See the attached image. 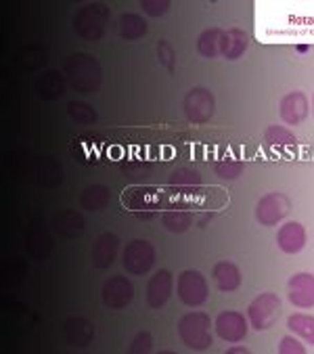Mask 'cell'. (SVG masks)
I'll return each mask as SVG.
<instances>
[{"mask_svg":"<svg viewBox=\"0 0 314 354\" xmlns=\"http://www.w3.org/2000/svg\"><path fill=\"white\" fill-rule=\"evenodd\" d=\"M63 76L67 78V82L71 84V88L75 93H95L99 91L101 82H103V69L99 59L86 55V53H75L71 57H67L65 65H63Z\"/></svg>","mask_w":314,"mask_h":354,"instance_id":"6da1fadb","label":"cell"},{"mask_svg":"<svg viewBox=\"0 0 314 354\" xmlns=\"http://www.w3.org/2000/svg\"><path fill=\"white\" fill-rule=\"evenodd\" d=\"M212 327L214 323L205 313H189L178 321V337L187 348L203 352L212 346L214 339Z\"/></svg>","mask_w":314,"mask_h":354,"instance_id":"7a4b0ae2","label":"cell"},{"mask_svg":"<svg viewBox=\"0 0 314 354\" xmlns=\"http://www.w3.org/2000/svg\"><path fill=\"white\" fill-rule=\"evenodd\" d=\"M109 24V9L101 3L86 5L80 9L73 17V30L77 36H82L86 40H99Z\"/></svg>","mask_w":314,"mask_h":354,"instance_id":"3957f363","label":"cell"},{"mask_svg":"<svg viewBox=\"0 0 314 354\" xmlns=\"http://www.w3.org/2000/svg\"><path fill=\"white\" fill-rule=\"evenodd\" d=\"M281 308H283V304L277 294L266 292V294L256 296V300L248 308V321H250L252 329H256V331L273 329L281 317Z\"/></svg>","mask_w":314,"mask_h":354,"instance_id":"277c9868","label":"cell"},{"mask_svg":"<svg viewBox=\"0 0 314 354\" xmlns=\"http://www.w3.org/2000/svg\"><path fill=\"white\" fill-rule=\"evenodd\" d=\"M122 203L130 209H170V195L157 187H130L122 195Z\"/></svg>","mask_w":314,"mask_h":354,"instance_id":"5b68a950","label":"cell"},{"mask_svg":"<svg viewBox=\"0 0 314 354\" xmlns=\"http://www.w3.org/2000/svg\"><path fill=\"white\" fill-rule=\"evenodd\" d=\"M122 264L130 274L142 277L147 274L155 264V248L147 239H134L124 248Z\"/></svg>","mask_w":314,"mask_h":354,"instance_id":"8992f818","label":"cell"},{"mask_svg":"<svg viewBox=\"0 0 314 354\" xmlns=\"http://www.w3.org/2000/svg\"><path fill=\"white\" fill-rule=\"evenodd\" d=\"M176 290H178L181 302L191 306V308L201 306L207 300V296H210L207 281L203 279V274L199 270H193V268L181 272L178 283H176Z\"/></svg>","mask_w":314,"mask_h":354,"instance_id":"52a82bcc","label":"cell"},{"mask_svg":"<svg viewBox=\"0 0 314 354\" xmlns=\"http://www.w3.org/2000/svg\"><path fill=\"white\" fill-rule=\"evenodd\" d=\"M183 111L187 115L189 122L193 124H203L207 122L214 111H216V99L214 95L203 88V86H197V88H191L187 95H185V101H183Z\"/></svg>","mask_w":314,"mask_h":354,"instance_id":"ba28073f","label":"cell"},{"mask_svg":"<svg viewBox=\"0 0 314 354\" xmlns=\"http://www.w3.org/2000/svg\"><path fill=\"white\" fill-rule=\"evenodd\" d=\"M291 209V201L285 193H268L256 205V218L264 227H277L283 218H287Z\"/></svg>","mask_w":314,"mask_h":354,"instance_id":"9c48e42d","label":"cell"},{"mask_svg":"<svg viewBox=\"0 0 314 354\" xmlns=\"http://www.w3.org/2000/svg\"><path fill=\"white\" fill-rule=\"evenodd\" d=\"M214 329L216 335L226 344H237L248 335V317L237 310H222L214 319Z\"/></svg>","mask_w":314,"mask_h":354,"instance_id":"30bf717a","label":"cell"},{"mask_svg":"<svg viewBox=\"0 0 314 354\" xmlns=\"http://www.w3.org/2000/svg\"><path fill=\"white\" fill-rule=\"evenodd\" d=\"M103 302L107 308H113V310H122L126 308L132 300H134V288L130 279L122 277V274H116V277H109L105 283H103Z\"/></svg>","mask_w":314,"mask_h":354,"instance_id":"8fae6325","label":"cell"},{"mask_svg":"<svg viewBox=\"0 0 314 354\" xmlns=\"http://www.w3.org/2000/svg\"><path fill=\"white\" fill-rule=\"evenodd\" d=\"M287 296L297 308H314V274L295 272L287 283Z\"/></svg>","mask_w":314,"mask_h":354,"instance_id":"7c38bea8","label":"cell"},{"mask_svg":"<svg viewBox=\"0 0 314 354\" xmlns=\"http://www.w3.org/2000/svg\"><path fill=\"white\" fill-rule=\"evenodd\" d=\"M308 113H310V103H308V97L302 91L285 95L281 99V103H279V115L287 126L302 124L308 118Z\"/></svg>","mask_w":314,"mask_h":354,"instance_id":"4fadbf2b","label":"cell"},{"mask_svg":"<svg viewBox=\"0 0 314 354\" xmlns=\"http://www.w3.org/2000/svg\"><path fill=\"white\" fill-rule=\"evenodd\" d=\"M172 296V274L170 270H157L147 283V304L151 308H164Z\"/></svg>","mask_w":314,"mask_h":354,"instance_id":"5bb4252c","label":"cell"},{"mask_svg":"<svg viewBox=\"0 0 314 354\" xmlns=\"http://www.w3.org/2000/svg\"><path fill=\"white\" fill-rule=\"evenodd\" d=\"M277 245L285 254H299L306 248V229L302 223H285L277 233Z\"/></svg>","mask_w":314,"mask_h":354,"instance_id":"9a60e30c","label":"cell"},{"mask_svg":"<svg viewBox=\"0 0 314 354\" xmlns=\"http://www.w3.org/2000/svg\"><path fill=\"white\" fill-rule=\"evenodd\" d=\"M63 335L71 346L86 348L95 337V327L91 321H86L82 317H71L63 323Z\"/></svg>","mask_w":314,"mask_h":354,"instance_id":"2e32d148","label":"cell"},{"mask_svg":"<svg viewBox=\"0 0 314 354\" xmlns=\"http://www.w3.org/2000/svg\"><path fill=\"white\" fill-rule=\"evenodd\" d=\"M118 250H120V237L116 233H103L101 237H97L93 245V264L97 268H109L118 256Z\"/></svg>","mask_w":314,"mask_h":354,"instance_id":"e0dca14e","label":"cell"},{"mask_svg":"<svg viewBox=\"0 0 314 354\" xmlns=\"http://www.w3.org/2000/svg\"><path fill=\"white\" fill-rule=\"evenodd\" d=\"M250 46V36L243 32V30H226L222 32V38H220V55L228 61H234L239 59Z\"/></svg>","mask_w":314,"mask_h":354,"instance_id":"ac0fdd59","label":"cell"},{"mask_svg":"<svg viewBox=\"0 0 314 354\" xmlns=\"http://www.w3.org/2000/svg\"><path fill=\"white\" fill-rule=\"evenodd\" d=\"M212 274L216 279L218 290L224 292V294L239 290V286H241V270L237 268V264H232L228 260L216 262L214 268H212Z\"/></svg>","mask_w":314,"mask_h":354,"instance_id":"d6986e66","label":"cell"},{"mask_svg":"<svg viewBox=\"0 0 314 354\" xmlns=\"http://www.w3.org/2000/svg\"><path fill=\"white\" fill-rule=\"evenodd\" d=\"M53 227L63 235V237H77L84 231V218L73 209H63L53 218Z\"/></svg>","mask_w":314,"mask_h":354,"instance_id":"ffe728a7","label":"cell"},{"mask_svg":"<svg viewBox=\"0 0 314 354\" xmlns=\"http://www.w3.org/2000/svg\"><path fill=\"white\" fill-rule=\"evenodd\" d=\"M118 30H120V36L124 40H138V38H142L149 32V26L136 13H124L118 19Z\"/></svg>","mask_w":314,"mask_h":354,"instance_id":"44dd1931","label":"cell"},{"mask_svg":"<svg viewBox=\"0 0 314 354\" xmlns=\"http://www.w3.org/2000/svg\"><path fill=\"white\" fill-rule=\"evenodd\" d=\"M109 189L105 185H91L80 193V205L86 212H101L109 203Z\"/></svg>","mask_w":314,"mask_h":354,"instance_id":"7402d4cb","label":"cell"},{"mask_svg":"<svg viewBox=\"0 0 314 354\" xmlns=\"http://www.w3.org/2000/svg\"><path fill=\"white\" fill-rule=\"evenodd\" d=\"M264 140L268 143V147H273L277 151L295 149V145H297V136L289 128H281V126H268L264 132Z\"/></svg>","mask_w":314,"mask_h":354,"instance_id":"603a6c76","label":"cell"},{"mask_svg":"<svg viewBox=\"0 0 314 354\" xmlns=\"http://www.w3.org/2000/svg\"><path fill=\"white\" fill-rule=\"evenodd\" d=\"M287 329L299 339H304L308 346H314V317L312 315H302V313L291 315L287 319Z\"/></svg>","mask_w":314,"mask_h":354,"instance_id":"cb8c5ba5","label":"cell"},{"mask_svg":"<svg viewBox=\"0 0 314 354\" xmlns=\"http://www.w3.org/2000/svg\"><path fill=\"white\" fill-rule=\"evenodd\" d=\"M220 38H222V30L220 28H207L199 34L197 38V50L201 57L205 59H214L220 55Z\"/></svg>","mask_w":314,"mask_h":354,"instance_id":"d4e9b609","label":"cell"},{"mask_svg":"<svg viewBox=\"0 0 314 354\" xmlns=\"http://www.w3.org/2000/svg\"><path fill=\"white\" fill-rule=\"evenodd\" d=\"M36 88H38V95L42 99L53 101V99H57L65 91V76H61L59 72H48L42 78H38Z\"/></svg>","mask_w":314,"mask_h":354,"instance_id":"484cf974","label":"cell"},{"mask_svg":"<svg viewBox=\"0 0 314 354\" xmlns=\"http://www.w3.org/2000/svg\"><path fill=\"white\" fill-rule=\"evenodd\" d=\"M164 227L170 231V233H185L191 229L193 225V216L189 214V209H183V207H172L168 209L164 218H162Z\"/></svg>","mask_w":314,"mask_h":354,"instance_id":"4316f807","label":"cell"},{"mask_svg":"<svg viewBox=\"0 0 314 354\" xmlns=\"http://www.w3.org/2000/svg\"><path fill=\"white\" fill-rule=\"evenodd\" d=\"M67 111H69V115H71L75 122H80V124H84V126L95 124V122L99 120V113L95 111V107H91V105L84 103V101H71V103H67Z\"/></svg>","mask_w":314,"mask_h":354,"instance_id":"83f0119b","label":"cell"},{"mask_svg":"<svg viewBox=\"0 0 314 354\" xmlns=\"http://www.w3.org/2000/svg\"><path fill=\"white\" fill-rule=\"evenodd\" d=\"M246 166L241 160L237 158H222L218 164H216V174L220 178H226V180H234V178H239L243 174Z\"/></svg>","mask_w":314,"mask_h":354,"instance_id":"f1b7e54d","label":"cell"},{"mask_svg":"<svg viewBox=\"0 0 314 354\" xmlns=\"http://www.w3.org/2000/svg\"><path fill=\"white\" fill-rule=\"evenodd\" d=\"M170 185L178 187V189H193V187H201V174L189 168H181L176 172H172L170 176Z\"/></svg>","mask_w":314,"mask_h":354,"instance_id":"f546056e","label":"cell"},{"mask_svg":"<svg viewBox=\"0 0 314 354\" xmlns=\"http://www.w3.org/2000/svg\"><path fill=\"white\" fill-rule=\"evenodd\" d=\"M170 0H142L140 9L149 15V17H162L170 11Z\"/></svg>","mask_w":314,"mask_h":354,"instance_id":"4dcf8cb0","label":"cell"},{"mask_svg":"<svg viewBox=\"0 0 314 354\" xmlns=\"http://www.w3.org/2000/svg\"><path fill=\"white\" fill-rule=\"evenodd\" d=\"M151 346H153V337H151V333H149V331H138V333L132 337V342H130V346H128V352H132V354L149 352V350H151Z\"/></svg>","mask_w":314,"mask_h":354,"instance_id":"1f68e13d","label":"cell"},{"mask_svg":"<svg viewBox=\"0 0 314 354\" xmlns=\"http://www.w3.org/2000/svg\"><path fill=\"white\" fill-rule=\"evenodd\" d=\"M279 354H306V346H302L299 337H293V335H285L281 342H279Z\"/></svg>","mask_w":314,"mask_h":354,"instance_id":"d6a6232c","label":"cell"},{"mask_svg":"<svg viewBox=\"0 0 314 354\" xmlns=\"http://www.w3.org/2000/svg\"><path fill=\"white\" fill-rule=\"evenodd\" d=\"M157 55H160V61H162L168 69L174 67V50L170 48V44H168L166 40H162L160 44H157Z\"/></svg>","mask_w":314,"mask_h":354,"instance_id":"836d02e7","label":"cell"},{"mask_svg":"<svg viewBox=\"0 0 314 354\" xmlns=\"http://www.w3.org/2000/svg\"><path fill=\"white\" fill-rule=\"evenodd\" d=\"M237 352H250L248 348H228L226 354H237Z\"/></svg>","mask_w":314,"mask_h":354,"instance_id":"e575fe53","label":"cell"},{"mask_svg":"<svg viewBox=\"0 0 314 354\" xmlns=\"http://www.w3.org/2000/svg\"><path fill=\"white\" fill-rule=\"evenodd\" d=\"M312 111H314V99H312Z\"/></svg>","mask_w":314,"mask_h":354,"instance_id":"d590c367","label":"cell"}]
</instances>
